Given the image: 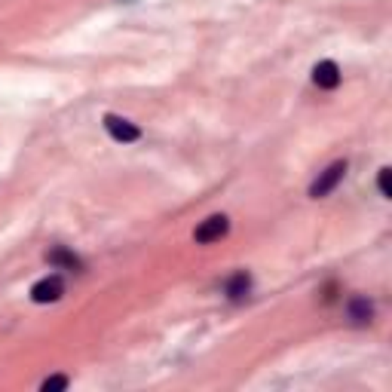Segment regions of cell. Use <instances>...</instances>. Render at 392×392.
Returning <instances> with one entry per match:
<instances>
[{
	"label": "cell",
	"mask_w": 392,
	"mask_h": 392,
	"mask_svg": "<svg viewBox=\"0 0 392 392\" xmlns=\"http://www.w3.org/2000/svg\"><path fill=\"white\" fill-rule=\"evenodd\" d=\"M313 83L319 89H337L340 86V68L337 62H331V58H325L313 68Z\"/></svg>",
	"instance_id": "obj_5"
},
{
	"label": "cell",
	"mask_w": 392,
	"mask_h": 392,
	"mask_svg": "<svg viewBox=\"0 0 392 392\" xmlns=\"http://www.w3.org/2000/svg\"><path fill=\"white\" fill-rule=\"evenodd\" d=\"M46 261L53 264V266H58V270H80V257L74 255V252H68V248H53V252H46Z\"/></svg>",
	"instance_id": "obj_6"
},
{
	"label": "cell",
	"mask_w": 392,
	"mask_h": 392,
	"mask_svg": "<svg viewBox=\"0 0 392 392\" xmlns=\"http://www.w3.org/2000/svg\"><path fill=\"white\" fill-rule=\"evenodd\" d=\"M371 316H374V304L368 297H353L349 300V319H353L356 325L371 322Z\"/></svg>",
	"instance_id": "obj_7"
},
{
	"label": "cell",
	"mask_w": 392,
	"mask_h": 392,
	"mask_svg": "<svg viewBox=\"0 0 392 392\" xmlns=\"http://www.w3.org/2000/svg\"><path fill=\"white\" fill-rule=\"evenodd\" d=\"M104 129L111 132V138L120 141V144H132V141L141 138V129L135 126V123H129L126 116H116V114L104 116Z\"/></svg>",
	"instance_id": "obj_4"
},
{
	"label": "cell",
	"mask_w": 392,
	"mask_h": 392,
	"mask_svg": "<svg viewBox=\"0 0 392 392\" xmlns=\"http://www.w3.org/2000/svg\"><path fill=\"white\" fill-rule=\"evenodd\" d=\"M248 291H252V276H248V273H236V276L227 282V297L230 300H243Z\"/></svg>",
	"instance_id": "obj_8"
},
{
	"label": "cell",
	"mask_w": 392,
	"mask_h": 392,
	"mask_svg": "<svg viewBox=\"0 0 392 392\" xmlns=\"http://www.w3.org/2000/svg\"><path fill=\"white\" fill-rule=\"evenodd\" d=\"M377 187H380V196H392L389 194V169H380V178H377Z\"/></svg>",
	"instance_id": "obj_10"
},
{
	"label": "cell",
	"mask_w": 392,
	"mask_h": 392,
	"mask_svg": "<svg viewBox=\"0 0 392 392\" xmlns=\"http://www.w3.org/2000/svg\"><path fill=\"white\" fill-rule=\"evenodd\" d=\"M230 233V221H227V215H212V218H205L199 227L194 230V239L199 245H212V243H218V239H224Z\"/></svg>",
	"instance_id": "obj_2"
},
{
	"label": "cell",
	"mask_w": 392,
	"mask_h": 392,
	"mask_svg": "<svg viewBox=\"0 0 392 392\" xmlns=\"http://www.w3.org/2000/svg\"><path fill=\"white\" fill-rule=\"evenodd\" d=\"M62 295H65V279L55 276V273L34 282V288H31V300L34 304H55V300H62Z\"/></svg>",
	"instance_id": "obj_3"
},
{
	"label": "cell",
	"mask_w": 392,
	"mask_h": 392,
	"mask_svg": "<svg viewBox=\"0 0 392 392\" xmlns=\"http://www.w3.org/2000/svg\"><path fill=\"white\" fill-rule=\"evenodd\" d=\"M71 386V380L68 377H62V374H58V377H46L43 380V389L49 392V389H68Z\"/></svg>",
	"instance_id": "obj_9"
},
{
	"label": "cell",
	"mask_w": 392,
	"mask_h": 392,
	"mask_svg": "<svg viewBox=\"0 0 392 392\" xmlns=\"http://www.w3.org/2000/svg\"><path fill=\"white\" fill-rule=\"evenodd\" d=\"M344 175H346V160H337V163H331L325 172H319V178L310 184V196L313 199H322V196H328L331 190H334L340 181H344Z\"/></svg>",
	"instance_id": "obj_1"
}]
</instances>
